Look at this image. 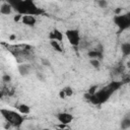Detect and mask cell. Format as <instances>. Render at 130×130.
Here are the masks:
<instances>
[{
  "mask_svg": "<svg viewBox=\"0 0 130 130\" xmlns=\"http://www.w3.org/2000/svg\"><path fill=\"white\" fill-rule=\"evenodd\" d=\"M123 82L122 81H112L111 83H109L108 85H106L105 87H103L102 89L95 91L92 94H85V99H87L91 104L93 105H101L104 104L105 102H107L110 96L117 91L121 86H122Z\"/></svg>",
  "mask_w": 130,
  "mask_h": 130,
  "instance_id": "1",
  "label": "cell"
},
{
  "mask_svg": "<svg viewBox=\"0 0 130 130\" xmlns=\"http://www.w3.org/2000/svg\"><path fill=\"white\" fill-rule=\"evenodd\" d=\"M103 52H104L103 46L100 44L98 47L93 48L92 50H90V51L88 52V56L90 57V59H96V60H100V59H102L103 56H104Z\"/></svg>",
  "mask_w": 130,
  "mask_h": 130,
  "instance_id": "6",
  "label": "cell"
},
{
  "mask_svg": "<svg viewBox=\"0 0 130 130\" xmlns=\"http://www.w3.org/2000/svg\"><path fill=\"white\" fill-rule=\"evenodd\" d=\"M57 130H68V129H66V128H58Z\"/></svg>",
  "mask_w": 130,
  "mask_h": 130,
  "instance_id": "21",
  "label": "cell"
},
{
  "mask_svg": "<svg viewBox=\"0 0 130 130\" xmlns=\"http://www.w3.org/2000/svg\"><path fill=\"white\" fill-rule=\"evenodd\" d=\"M10 79H11V77H10L9 75H4V76H3V81H5V82L10 81Z\"/></svg>",
  "mask_w": 130,
  "mask_h": 130,
  "instance_id": "19",
  "label": "cell"
},
{
  "mask_svg": "<svg viewBox=\"0 0 130 130\" xmlns=\"http://www.w3.org/2000/svg\"><path fill=\"white\" fill-rule=\"evenodd\" d=\"M98 4H99L102 8H105V7H107V5H108V3H107L106 1H99Z\"/></svg>",
  "mask_w": 130,
  "mask_h": 130,
  "instance_id": "18",
  "label": "cell"
},
{
  "mask_svg": "<svg viewBox=\"0 0 130 130\" xmlns=\"http://www.w3.org/2000/svg\"><path fill=\"white\" fill-rule=\"evenodd\" d=\"M12 9H14L19 15H41L44 14V10L36 5L35 2L31 0H16V1H9Z\"/></svg>",
  "mask_w": 130,
  "mask_h": 130,
  "instance_id": "2",
  "label": "cell"
},
{
  "mask_svg": "<svg viewBox=\"0 0 130 130\" xmlns=\"http://www.w3.org/2000/svg\"><path fill=\"white\" fill-rule=\"evenodd\" d=\"M121 127H122V129H124V130H126V129H128V128L130 127V119H129L128 117L125 118V119L122 121Z\"/></svg>",
  "mask_w": 130,
  "mask_h": 130,
  "instance_id": "15",
  "label": "cell"
},
{
  "mask_svg": "<svg viewBox=\"0 0 130 130\" xmlns=\"http://www.w3.org/2000/svg\"><path fill=\"white\" fill-rule=\"evenodd\" d=\"M0 114L4 118V120L8 123V125L12 127H20L23 123V117L15 111L8 109H1Z\"/></svg>",
  "mask_w": 130,
  "mask_h": 130,
  "instance_id": "3",
  "label": "cell"
},
{
  "mask_svg": "<svg viewBox=\"0 0 130 130\" xmlns=\"http://www.w3.org/2000/svg\"><path fill=\"white\" fill-rule=\"evenodd\" d=\"M57 119L62 123V125H67V124L72 122L73 116L71 114H68V113H59L57 115Z\"/></svg>",
  "mask_w": 130,
  "mask_h": 130,
  "instance_id": "7",
  "label": "cell"
},
{
  "mask_svg": "<svg viewBox=\"0 0 130 130\" xmlns=\"http://www.w3.org/2000/svg\"><path fill=\"white\" fill-rule=\"evenodd\" d=\"M115 24L119 27L120 30H125L130 27V14H119L114 17Z\"/></svg>",
  "mask_w": 130,
  "mask_h": 130,
  "instance_id": "4",
  "label": "cell"
},
{
  "mask_svg": "<svg viewBox=\"0 0 130 130\" xmlns=\"http://www.w3.org/2000/svg\"><path fill=\"white\" fill-rule=\"evenodd\" d=\"M42 130H50V129H48V128H45V129H42Z\"/></svg>",
  "mask_w": 130,
  "mask_h": 130,
  "instance_id": "23",
  "label": "cell"
},
{
  "mask_svg": "<svg viewBox=\"0 0 130 130\" xmlns=\"http://www.w3.org/2000/svg\"><path fill=\"white\" fill-rule=\"evenodd\" d=\"M12 11V7L11 5L9 4V2H6V3H3L1 6H0V13L3 14V15H9Z\"/></svg>",
  "mask_w": 130,
  "mask_h": 130,
  "instance_id": "10",
  "label": "cell"
},
{
  "mask_svg": "<svg viewBox=\"0 0 130 130\" xmlns=\"http://www.w3.org/2000/svg\"><path fill=\"white\" fill-rule=\"evenodd\" d=\"M50 45H51L56 51H58V52H62V47L60 46L59 42H57V41H51V42H50Z\"/></svg>",
  "mask_w": 130,
  "mask_h": 130,
  "instance_id": "14",
  "label": "cell"
},
{
  "mask_svg": "<svg viewBox=\"0 0 130 130\" xmlns=\"http://www.w3.org/2000/svg\"><path fill=\"white\" fill-rule=\"evenodd\" d=\"M29 70H30V67L28 65H19L18 66V71L21 75H27L29 73Z\"/></svg>",
  "mask_w": 130,
  "mask_h": 130,
  "instance_id": "11",
  "label": "cell"
},
{
  "mask_svg": "<svg viewBox=\"0 0 130 130\" xmlns=\"http://www.w3.org/2000/svg\"><path fill=\"white\" fill-rule=\"evenodd\" d=\"M49 38L51 39V41H57V42H62L63 41V32H61L59 29H54L50 35Z\"/></svg>",
  "mask_w": 130,
  "mask_h": 130,
  "instance_id": "9",
  "label": "cell"
},
{
  "mask_svg": "<svg viewBox=\"0 0 130 130\" xmlns=\"http://www.w3.org/2000/svg\"><path fill=\"white\" fill-rule=\"evenodd\" d=\"M65 36L72 46L77 47L80 44V34L78 29H68L66 30Z\"/></svg>",
  "mask_w": 130,
  "mask_h": 130,
  "instance_id": "5",
  "label": "cell"
},
{
  "mask_svg": "<svg viewBox=\"0 0 130 130\" xmlns=\"http://www.w3.org/2000/svg\"><path fill=\"white\" fill-rule=\"evenodd\" d=\"M21 20L25 25H28V26H34L37 22L36 16H32V15H23L21 16Z\"/></svg>",
  "mask_w": 130,
  "mask_h": 130,
  "instance_id": "8",
  "label": "cell"
},
{
  "mask_svg": "<svg viewBox=\"0 0 130 130\" xmlns=\"http://www.w3.org/2000/svg\"><path fill=\"white\" fill-rule=\"evenodd\" d=\"M18 110H19V113L20 114H28L29 112H30V109H29V107L28 106H26V105H20L19 107H18Z\"/></svg>",
  "mask_w": 130,
  "mask_h": 130,
  "instance_id": "13",
  "label": "cell"
},
{
  "mask_svg": "<svg viewBox=\"0 0 130 130\" xmlns=\"http://www.w3.org/2000/svg\"><path fill=\"white\" fill-rule=\"evenodd\" d=\"M121 50L124 56H129L130 55V43H124L121 46Z\"/></svg>",
  "mask_w": 130,
  "mask_h": 130,
  "instance_id": "12",
  "label": "cell"
},
{
  "mask_svg": "<svg viewBox=\"0 0 130 130\" xmlns=\"http://www.w3.org/2000/svg\"><path fill=\"white\" fill-rule=\"evenodd\" d=\"M2 95H3V93H2V91H1V90H0V99H1V98H2Z\"/></svg>",
  "mask_w": 130,
  "mask_h": 130,
  "instance_id": "22",
  "label": "cell"
},
{
  "mask_svg": "<svg viewBox=\"0 0 130 130\" xmlns=\"http://www.w3.org/2000/svg\"><path fill=\"white\" fill-rule=\"evenodd\" d=\"M90 64H91L94 68H99V67H100V60H96V59H90Z\"/></svg>",
  "mask_w": 130,
  "mask_h": 130,
  "instance_id": "17",
  "label": "cell"
},
{
  "mask_svg": "<svg viewBox=\"0 0 130 130\" xmlns=\"http://www.w3.org/2000/svg\"><path fill=\"white\" fill-rule=\"evenodd\" d=\"M62 91H63V93H64L65 96H70V95L73 94V89H71V87H69V86L64 87L62 89Z\"/></svg>",
  "mask_w": 130,
  "mask_h": 130,
  "instance_id": "16",
  "label": "cell"
},
{
  "mask_svg": "<svg viewBox=\"0 0 130 130\" xmlns=\"http://www.w3.org/2000/svg\"><path fill=\"white\" fill-rule=\"evenodd\" d=\"M19 18H21V15L17 14V15H16V16L14 17V20H15V21H18V20H19Z\"/></svg>",
  "mask_w": 130,
  "mask_h": 130,
  "instance_id": "20",
  "label": "cell"
}]
</instances>
